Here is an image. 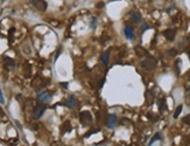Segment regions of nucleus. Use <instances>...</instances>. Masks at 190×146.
Wrapping results in <instances>:
<instances>
[{"instance_id": "f257e3e1", "label": "nucleus", "mask_w": 190, "mask_h": 146, "mask_svg": "<svg viewBox=\"0 0 190 146\" xmlns=\"http://www.w3.org/2000/svg\"><path fill=\"white\" fill-rule=\"evenodd\" d=\"M156 64H157V61L153 57H148V58L141 61V63H140V65L146 70H154L156 68Z\"/></svg>"}, {"instance_id": "393cba45", "label": "nucleus", "mask_w": 190, "mask_h": 146, "mask_svg": "<svg viewBox=\"0 0 190 146\" xmlns=\"http://www.w3.org/2000/svg\"><path fill=\"white\" fill-rule=\"evenodd\" d=\"M0 103H5V98H4V96H3V92H1V89H0Z\"/></svg>"}, {"instance_id": "473e14b6", "label": "nucleus", "mask_w": 190, "mask_h": 146, "mask_svg": "<svg viewBox=\"0 0 190 146\" xmlns=\"http://www.w3.org/2000/svg\"><path fill=\"white\" fill-rule=\"evenodd\" d=\"M188 90H189V91H190V87H189V88H188Z\"/></svg>"}, {"instance_id": "cd10ccee", "label": "nucleus", "mask_w": 190, "mask_h": 146, "mask_svg": "<svg viewBox=\"0 0 190 146\" xmlns=\"http://www.w3.org/2000/svg\"><path fill=\"white\" fill-rule=\"evenodd\" d=\"M5 116V113H4V111H3V109L1 108H0V118H3Z\"/></svg>"}, {"instance_id": "412c9836", "label": "nucleus", "mask_w": 190, "mask_h": 146, "mask_svg": "<svg viewBox=\"0 0 190 146\" xmlns=\"http://www.w3.org/2000/svg\"><path fill=\"white\" fill-rule=\"evenodd\" d=\"M168 53H169V55H170V56H175V55L177 54V50H176V49H174V48H171V49H169V51H168Z\"/></svg>"}, {"instance_id": "a211bd4d", "label": "nucleus", "mask_w": 190, "mask_h": 146, "mask_svg": "<svg viewBox=\"0 0 190 146\" xmlns=\"http://www.w3.org/2000/svg\"><path fill=\"white\" fill-rule=\"evenodd\" d=\"M181 111H182V105H178V106H177V109H176V110H175V112H174V118H177V117L180 116Z\"/></svg>"}, {"instance_id": "7ed1b4c3", "label": "nucleus", "mask_w": 190, "mask_h": 146, "mask_svg": "<svg viewBox=\"0 0 190 146\" xmlns=\"http://www.w3.org/2000/svg\"><path fill=\"white\" fill-rule=\"evenodd\" d=\"M29 1H31V4H32L36 10H39V11H41V12L46 11L47 7H48V5H47V3L44 1V0H29Z\"/></svg>"}, {"instance_id": "f3484780", "label": "nucleus", "mask_w": 190, "mask_h": 146, "mask_svg": "<svg viewBox=\"0 0 190 146\" xmlns=\"http://www.w3.org/2000/svg\"><path fill=\"white\" fill-rule=\"evenodd\" d=\"M107 39H109L107 33H106V32H104V33H103V35H102V38H101V43H102V44H104V43L106 42V40H107Z\"/></svg>"}, {"instance_id": "6e6552de", "label": "nucleus", "mask_w": 190, "mask_h": 146, "mask_svg": "<svg viewBox=\"0 0 190 146\" xmlns=\"http://www.w3.org/2000/svg\"><path fill=\"white\" fill-rule=\"evenodd\" d=\"M116 124H117L116 115H109V117H107V127L109 129H114Z\"/></svg>"}, {"instance_id": "39448f33", "label": "nucleus", "mask_w": 190, "mask_h": 146, "mask_svg": "<svg viewBox=\"0 0 190 146\" xmlns=\"http://www.w3.org/2000/svg\"><path fill=\"white\" fill-rule=\"evenodd\" d=\"M44 111H46V106L44 105H37V106H35L34 110H33V118L34 119H39L41 116H43Z\"/></svg>"}, {"instance_id": "20e7f679", "label": "nucleus", "mask_w": 190, "mask_h": 146, "mask_svg": "<svg viewBox=\"0 0 190 146\" xmlns=\"http://www.w3.org/2000/svg\"><path fill=\"white\" fill-rule=\"evenodd\" d=\"M37 99H39L41 103H44V104L50 103V101H51V94L48 92V91H42V92L39 94Z\"/></svg>"}, {"instance_id": "9b49d317", "label": "nucleus", "mask_w": 190, "mask_h": 146, "mask_svg": "<svg viewBox=\"0 0 190 146\" xmlns=\"http://www.w3.org/2000/svg\"><path fill=\"white\" fill-rule=\"evenodd\" d=\"M134 50H135V54H137L138 56H140V57L148 55L147 50H146V49H144V48H142V47H140V46H137V47L134 48Z\"/></svg>"}, {"instance_id": "aec40b11", "label": "nucleus", "mask_w": 190, "mask_h": 146, "mask_svg": "<svg viewBox=\"0 0 190 146\" xmlns=\"http://www.w3.org/2000/svg\"><path fill=\"white\" fill-rule=\"evenodd\" d=\"M183 123L190 126V115H187V116L183 118Z\"/></svg>"}, {"instance_id": "0eeeda50", "label": "nucleus", "mask_w": 190, "mask_h": 146, "mask_svg": "<svg viewBox=\"0 0 190 146\" xmlns=\"http://www.w3.org/2000/svg\"><path fill=\"white\" fill-rule=\"evenodd\" d=\"M125 36L128 39V40H132L134 38V28L130 25H127L125 27Z\"/></svg>"}, {"instance_id": "f8f14e48", "label": "nucleus", "mask_w": 190, "mask_h": 146, "mask_svg": "<svg viewBox=\"0 0 190 146\" xmlns=\"http://www.w3.org/2000/svg\"><path fill=\"white\" fill-rule=\"evenodd\" d=\"M67 105L69 106V108H76L77 106V99L74 97V96H70L69 97V99H68V102H67Z\"/></svg>"}, {"instance_id": "4468645a", "label": "nucleus", "mask_w": 190, "mask_h": 146, "mask_svg": "<svg viewBox=\"0 0 190 146\" xmlns=\"http://www.w3.org/2000/svg\"><path fill=\"white\" fill-rule=\"evenodd\" d=\"M24 74H25V77H31V64L28 62L25 63V71H24Z\"/></svg>"}, {"instance_id": "dca6fc26", "label": "nucleus", "mask_w": 190, "mask_h": 146, "mask_svg": "<svg viewBox=\"0 0 190 146\" xmlns=\"http://www.w3.org/2000/svg\"><path fill=\"white\" fill-rule=\"evenodd\" d=\"M159 110H160V112H163L166 110V99L164 98L160 99V102H159Z\"/></svg>"}, {"instance_id": "6ab92c4d", "label": "nucleus", "mask_w": 190, "mask_h": 146, "mask_svg": "<svg viewBox=\"0 0 190 146\" xmlns=\"http://www.w3.org/2000/svg\"><path fill=\"white\" fill-rule=\"evenodd\" d=\"M159 139H161V136H160V133H156V134H155V136H154V137L150 139V141H149V145H152V144H153L155 140H159Z\"/></svg>"}, {"instance_id": "1a4fd4ad", "label": "nucleus", "mask_w": 190, "mask_h": 146, "mask_svg": "<svg viewBox=\"0 0 190 146\" xmlns=\"http://www.w3.org/2000/svg\"><path fill=\"white\" fill-rule=\"evenodd\" d=\"M71 130H72V126L69 120H65L61 126V133H67V132H70Z\"/></svg>"}, {"instance_id": "f03ea898", "label": "nucleus", "mask_w": 190, "mask_h": 146, "mask_svg": "<svg viewBox=\"0 0 190 146\" xmlns=\"http://www.w3.org/2000/svg\"><path fill=\"white\" fill-rule=\"evenodd\" d=\"M79 120L84 126H87L92 123V116L90 113V111H82L79 113Z\"/></svg>"}, {"instance_id": "a878e982", "label": "nucleus", "mask_w": 190, "mask_h": 146, "mask_svg": "<svg viewBox=\"0 0 190 146\" xmlns=\"http://www.w3.org/2000/svg\"><path fill=\"white\" fill-rule=\"evenodd\" d=\"M104 6H105V4H104L103 1H101V3H98V4L96 5V7H97V8H103Z\"/></svg>"}, {"instance_id": "c85d7f7f", "label": "nucleus", "mask_w": 190, "mask_h": 146, "mask_svg": "<svg viewBox=\"0 0 190 146\" xmlns=\"http://www.w3.org/2000/svg\"><path fill=\"white\" fill-rule=\"evenodd\" d=\"M61 86H62L64 89H67V87H68V83H61Z\"/></svg>"}, {"instance_id": "9d476101", "label": "nucleus", "mask_w": 190, "mask_h": 146, "mask_svg": "<svg viewBox=\"0 0 190 146\" xmlns=\"http://www.w3.org/2000/svg\"><path fill=\"white\" fill-rule=\"evenodd\" d=\"M130 18L133 22H139L141 20V14L138 12V11H133L130 13Z\"/></svg>"}, {"instance_id": "5701e85b", "label": "nucleus", "mask_w": 190, "mask_h": 146, "mask_svg": "<svg viewBox=\"0 0 190 146\" xmlns=\"http://www.w3.org/2000/svg\"><path fill=\"white\" fill-rule=\"evenodd\" d=\"M14 31H15L14 28H11V29H10V33H8V34H10V42H12V36H13V34H14Z\"/></svg>"}, {"instance_id": "b1692460", "label": "nucleus", "mask_w": 190, "mask_h": 146, "mask_svg": "<svg viewBox=\"0 0 190 146\" xmlns=\"http://www.w3.org/2000/svg\"><path fill=\"white\" fill-rule=\"evenodd\" d=\"M96 21H97L96 18L92 19V21H91V28H94V27H96Z\"/></svg>"}, {"instance_id": "bb28decb", "label": "nucleus", "mask_w": 190, "mask_h": 146, "mask_svg": "<svg viewBox=\"0 0 190 146\" xmlns=\"http://www.w3.org/2000/svg\"><path fill=\"white\" fill-rule=\"evenodd\" d=\"M185 144L188 145V144H190V133L187 136V138H185Z\"/></svg>"}, {"instance_id": "c756f323", "label": "nucleus", "mask_w": 190, "mask_h": 146, "mask_svg": "<svg viewBox=\"0 0 190 146\" xmlns=\"http://www.w3.org/2000/svg\"><path fill=\"white\" fill-rule=\"evenodd\" d=\"M147 28H148L147 25H144V26H142V31H145V29H147Z\"/></svg>"}, {"instance_id": "ddd939ff", "label": "nucleus", "mask_w": 190, "mask_h": 146, "mask_svg": "<svg viewBox=\"0 0 190 146\" xmlns=\"http://www.w3.org/2000/svg\"><path fill=\"white\" fill-rule=\"evenodd\" d=\"M5 63H6V65H7L10 69H12V68L15 67V62H14V60L11 58V57H5Z\"/></svg>"}, {"instance_id": "4be33fe9", "label": "nucleus", "mask_w": 190, "mask_h": 146, "mask_svg": "<svg viewBox=\"0 0 190 146\" xmlns=\"http://www.w3.org/2000/svg\"><path fill=\"white\" fill-rule=\"evenodd\" d=\"M99 130H92V131H89L86 134H85V138H87V137H90L91 134H93V133H96V132H98Z\"/></svg>"}, {"instance_id": "7c9ffc66", "label": "nucleus", "mask_w": 190, "mask_h": 146, "mask_svg": "<svg viewBox=\"0 0 190 146\" xmlns=\"http://www.w3.org/2000/svg\"><path fill=\"white\" fill-rule=\"evenodd\" d=\"M188 55H189V58H190V50L188 51Z\"/></svg>"}, {"instance_id": "2eb2a0df", "label": "nucleus", "mask_w": 190, "mask_h": 146, "mask_svg": "<svg viewBox=\"0 0 190 146\" xmlns=\"http://www.w3.org/2000/svg\"><path fill=\"white\" fill-rule=\"evenodd\" d=\"M102 60H103V63L105 65H109V61H110V51H106L102 55Z\"/></svg>"}, {"instance_id": "2f4dec72", "label": "nucleus", "mask_w": 190, "mask_h": 146, "mask_svg": "<svg viewBox=\"0 0 190 146\" xmlns=\"http://www.w3.org/2000/svg\"><path fill=\"white\" fill-rule=\"evenodd\" d=\"M188 81H189V82H190V75H189V79H188Z\"/></svg>"}, {"instance_id": "423d86ee", "label": "nucleus", "mask_w": 190, "mask_h": 146, "mask_svg": "<svg viewBox=\"0 0 190 146\" xmlns=\"http://www.w3.org/2000/svg\"><path fill=\"white\" fill-rule=\"evenodd\" d=\"M163 35L168 41H173L176 36V31L175 29H167L163 32Z\"/></svg>"}]
</instances>
